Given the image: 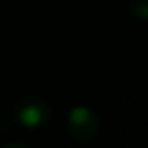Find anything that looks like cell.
Segmentation results:
<instances>
[{
  "label": "cell",
  "mask_w": 148,
  "mask_h": 148,
  "mask_svg": "<svg viewBox=\"0 0 148 148\" xmlns=\"http://www.w3.org/2000/svg\"><path fill=\"white\" fill-rule=\"evenodd\" d=\"M4 148H28V146H23V145H6Z\"/></svg>",
  "instance_id": "4"
},
{
  "label": "cell",
  "mask_w": 148,
  "mask_h": 148,
  "mask_svg": "<svg viewBox=\"0 0 148 148\" xmlns=\"http://www.w3.org/2000/svg\"><path fill=\"white\" fill-rule=\"evenodd\" d=\"M130 10L137 19H148V0H130Z\"/></svg>",
  "instance_id": "3"
},
{
  "label": "cell",
  "mask_w": 148,
  "mask_h": 148,
  "mask_svg": "<svg viewBox=\"0 0 148 148\" xmlns=\"http://www.w3.org/2000/svg\"><path fill=\"white\" fill-rule=\"evenodd\" d=\"M98 118L96 114L90 111L88 107H75L71 109L68 116V131H69V137L73 141L81 143H90L92 139L98 135Z\"/></svg>",
  "instance_id": "2"
},
{
  "label": "cell",
  "mask_w": 148,
  "mask_h": 148,
  "mask_svg": "<svg viewBox=\"0 0 148 148\" xmlns=\"http://www.w3.org/2000/svg\"><path fill=\"white\" fill-rule=\"evenodd\" d=\"M15 118L21 126L28 127V130H38V127L45 126L51 118V107L45 99L36 98V96H28V98L21 99L15 107Z\"/></svg>",
  "instance_id": "1"
}]
</instances>
